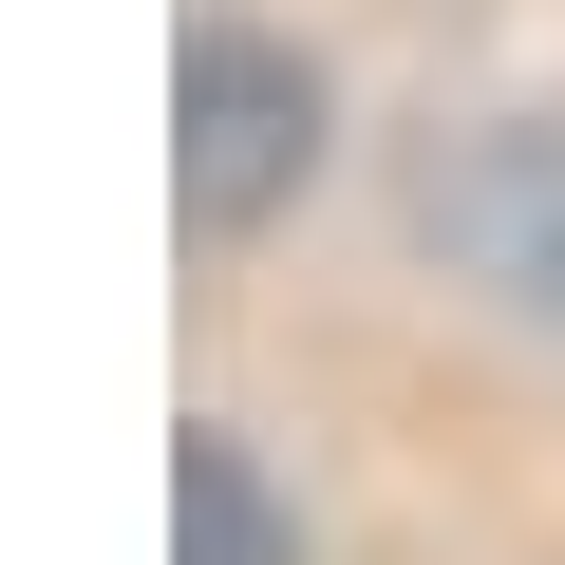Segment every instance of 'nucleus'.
I'll return each instance as SVG.
<instances>
[{
    "instance_id": "obj_1",
    "label": "nucleus",
    "mask_w": 565,
    "mask_h": 565,
    "mask_svg": "<svg viewBox=\"0 0 565 565\" xmlns=\"http://www.w3.org/2000/svg\"><path fill=\"white\" fill-rule=\"evenodd\" d=\"M302 170H321V57L264 39V20H207L170 57V189H189V226L245 245L264 207H302Z\"/></svg>"
},
{
    "instance_id": "obj_2",
    "label": "nucleus",
    "mask_w": 565,
    "mask_h": 565,
    "mask_svg": "<svg viewBox=\"0 0 565 565\" xmlns=\"http://www.w3.org/2000/svg\"><path fill=\"white\" fill-rule=\"evenodd\" d=\"M415 226L452 282H490L509 321L565 340V114H471L415 151Z\"/></svg>"
},
{
    "instance_id": "obj_3",
    "label": "nucleus",
    "mask_w": 565,
    "mask_h": 565,
    "mask_svg": "<svg viewBox=\"0 0 565 565\" xmlns=\"http://www.w3.org/2000/svg\"><path fill=\"white\" fill-rule=\"evenodd\" d=\"M170 565H302V509L264 490V452L245 434H170Z\"/></svg>"
}]
</instances>
